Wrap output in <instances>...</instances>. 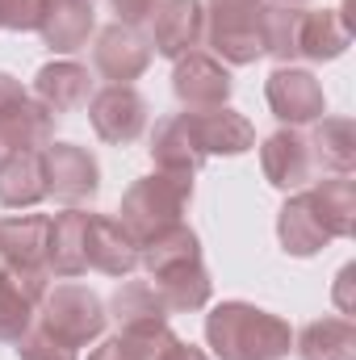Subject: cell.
Segmentation results:
<instances>
[{
    "instance_id": "cell-1",
    "label": "cell",
    "mask_w": 356,
    "mask_h": 360,
    "mask_svg": "<svg viewBox=\"0 0 356 360\" xmlns=\"http://www.w3.org/2000/svg\"><path fill=\"white\" fill-rule=\"evenodd\" d=\"M352 42L348 17L344 8H268L265 25V55L281 59V68L289 59H340Z\"/></svg>"
},
{
    "instance_id": "cell-2",
    "label": "cell",
    "mask_w": 356,
    "mask_h": 360,
    "mask_svg": "<svg viewBox=\"0 0 356 360\" xmlns=\"http://www.w3.org/2000/svg\"><path fill=\"white\" fill-rule=\"evenodd\" d=\"M205 340L218 360H285L293 331L252 302H222L205 314Z\"/></svg>"
},
{
    "instance_id": "cell-3",
    "label": "cell",
    "mask_w": 356,
    "mask_h": 360,
    "mask_svg": "<svg viewBox=\"0 0 356 360\" xmlns=\"http://www.w3.org/2000/svg\"><path fill=\"white\" fill-rule=\"evenodd\" d=\"M193 201V180L189 176H172V172H155V176L134 180L122 197V226L134 235V243H147L151 235L177 226L180 214Z\"/></svg>"
},
{
    "instance_id": "cell-4",
    "label": "cell",
    "mask_w": 356,
    "mask_h": 360,
    "mask_svg": "<svg viewBox=\"0 0 356 360\" xmlns=\"http://www.w3.org/2000/svg\"><path fill=\"white\" fill-rule=\"evenodd\" d=\"M205 42L214 55L227 63L243 68L265 55V25H268V4L265 0H205Z\"/></svg>"
},
{
    "instance_id": "cell-5",
    "label": "cell",
    "mask_w": 356,
    "mask_h": 360,
    "mask_svg": "<svg viewBox=\"0 0 356 360\" xmlns=\"http://www.w3.org/2000/svg\"><path fill=\"white\" fill-rule=\"evenodd\" d=\"M46 231L51 218L46 214H13L0 222V269L8 272L34 302H42V293L51 289V272H46Z\"/></svg>"
},
{
    "instance_id": "cell-6",
    "label": "cell",
    "mask_w": 356,
    "mask_h": 360,
    "mask_svg": "<svg viewBox=\"0 0 356 360\" xmlns=\"http://www.w3.org/2000/svg\"><path fill=\"white\" fill-rule=\"evenodd\" d=\"M34 319H38V327H42L46 335H55L59 344L84 348V344H92V340L105 331V319H109V314H105L101 297L92 293L89 285L68 281V285H55V289L42 293Z\"/></svg>"
},
{
    "instance_id": "cell-7",
    "label": "cell",
    "mask_w": 356,
    "mask_h": 360,
    "mask_svg": "<svg viewBox=\"0 0 356 360\" xmlns=\"http://www.w3.org/2000/svg\"><path fill=\"white\" fill-rule=\"evenodd\" d=\"M55 139V113H46L8 72H0V147L42 151Z\"/></svg>"
},
{
    "instance_id": "cell-8",
    "label": "cell",
    "mask_w": 356,
    "mask_h": 360,
    "mask_svg": "<svg viewBox=\"0 0 356 360\" xmlns=\"http://www.w3.org/2000/svg\"><path fill=\"white\" fill-rule=\"evenodd\" d=\"M42 180H46V197H55L68 210H80L101 188V168L89 155V147L46 143L42 147Z\"/></svg>"
},
{
    "instance_id": "cell-9",
    "label": "cell",
    "mask_w": 356,
    "mask_h": 360,
    "mask_svg": "<svg viewBox=\"0 0 356 360\" xmlns=\"http://www.w3.org/2000/svg\"><path fill=\"white\" fill-rule=\"evenodd\" d=\"M89 122L96 130V139L126 147L147 130V101L130 84H105L101 92L89 96Z\"/></svg>"
},
{
    "instance_id": "cell-10",
    "label": "cell",
    "mask_w": 356,
    "mask_h": 360,
    "mask_svg": "<svg viewBox=\"0 0 356 360\" xmlns=\"http://www.w3.org/2000/svg\"><path fill=\"white\" fill-rule=\"evenodd\" d=\"M147 46L164 59L189 55L205 34V4L201 0H160L147 17Z\"/></svg>"
},
{
    "instance_id": "cell-11",
    "label": "cell",
    "mask_w": 356,
    "mask_h": 360,
    "mask_svg": "<svg viewBox=\"0 0 356 360\" xmlns=\"http://www.w3.org/2000/svg\"><path fill=\"white\" fill-rule=\"evenodd\" d=\"M147 68H151V46H147V38H139V30L113 21V25H105V30L96 34V42H92V72H96L101 80H109V84H130V80H139Z\"/></svg>"
},
{
    "instance_id": "cell-12",
    "label": "cell",
    "mask_w": 356,
    "mask_h": 360,
    "mask_svg": "<svg viewBox=\"0 0 356 360\" xmlns=\"http://www.w3.org/2000/svg\"><path fill=\"white\" fill-rule=\"evenodd\" d=\"M265 96H268V109L285 126H306V122H319L327 113L323 84L302 68H276L265 84Z\"/></svg>"
},
{
    "instance_id": "cell-13",
    "label": "cell",
    "mask_w": 356,
    "mask_h": 360,
    "mask_svg": "<svg viewBox=\"0 0 356 360\" xmlns=\"http://www.w3.org/2000/svg\"><path fill=\"white\" fill-rule=\"evenodd\" d=\"M235 89L231 72L214 59V55H201V51H189L177 59V72H172V92L184 109H218L227 105V96Z\"/></svg>"
},
{
    "instance_id": "cell-14",
    "label": "cell",
    "mask_w": 356,
    "mask_h": 360,
    "mask_svg": "<svg viewBox=\"0 0 356 360\" xmlns=\"http://www.w3.org/2000/svg\"><path fill=\"white\" fill-rule=\"evenodd\" d=\"M84 260L92 272H105V276H130L139 269V243L134 235L109 218V214H89V226H84Z\"/></svg>"
},
{
    "instance_id": "cell-15",
    "label": "cell",
    "mask_w": 356,
    "mask_h": 360,
    "mask_svg": "<svg viewBox=\"0 0 356 360\" xmlns=\"http://www.w3.org/2000/svg\"><path fill=\"white\" fill-rule=\"evenodd\" d=\"M260 168H265V180L272 184V188H281V193L306 188L310 176H314V160H310L306 134H298L293 126L268 134L265 147H260Z\"/></svg>"
},
{
    "instance_id": "cell-16",
    "label": "cell",
    "mask_w": 356,
    "mask_h": 360,
    "mask_svg": "<svg viewBox=\"0 0 356 360\" xmlns=\"http://www.w3.org/2000/svg\"><path fill=\"white\" fill-rule=\"evenodd\" d=\"M189 130L201 147V155H243L248 147H256V130L243 113L218 105V109H189Z\"/></svg>"
},
{
    "instance_id": "cell-17",
    "label": "cell",
    "mask_w": 356,
    "mask_h": 360,
    "mask_svg": "<svg viewBox=\"0 0 356 360\" xmlns=\"http://www.w3.org/2000/svg\"><path fill=\"white\" fill-rule=\"evenodd\" d=\"M30 96H34L46 113L59 117V113H72V109H84V105H89L92 76H89V68H80V63H72V59H55V63L38 68Z\"/></svg>"
},
{
    "instance_id": "cell-18",
    "label": "cell",
    "mask_w": 356,
    "mask_h": 360,
    "mask_svg": "<svg viewBox=\"0 0 356 360\" xmlns=\"http://www.w3.org/2000/svg\"><path fill=\"white\" fill-rule=\"evenodd\" d=\"M276 235H281V248H285L289 256H314V252H323V248L331 243V235H327V226H323V218H319V205H314L310 188H298V193L281 205V214H276Z\"/></svg>"
},
{
    "instance_id": "cell-19",
    "label": "cell",
    "mask_w": 356,
    "mask_h": 360,
    "mask_svg": "<svg viewBox=\"0 0 356 360\" xmlns=\"http://www.w3.org/2000/svg\"><path fill=\"white\" fill-rule=\"evenodd\" d=\"M151 160H155L160 172L189 176V180L197 176V168L205 164V155H201V147H197L184 113H172V117L155 122V130H151Z\"/></svg>"
},
{
    "instance_id": "cell-20",
    "label": "cell",
    "mask_w": 356,
    "mask_h": 360,
    "mask_svg": "<svg viewBox=\"0 0 356 360\" xmlns=\"http://www.w3.org/2000/svg\"><path fill=\"white\" fill-rule=\"evenodd\" d=\"M84 226H89L84 210H68V214L51 218V231H46V272L51 276L72 281V276L89 272V260H84Z\"/></svg>"
},
{
    "instance_id": "cell-21",
    "label": "cell",
    "mask_w": 356,
    "mask_h": 360,
    "mask_svg": "<svg viewBox=\"0 0 356 360\" xmlns=\"http://www.w3.org/2000/svg\"><path fill=\"white\" fill-rule=\"evenodd\" d=\"M306 143H310L314 172L348 176L356 168V126H352V117H327V113H323Z\"/></svg>"
},
{
    "instance_id": "cell-22",
    "label": "cell",
    "mask_w": 356,
    "mask_h": 360,
    "mask_svg": "<svg viewBox=\"0 0 356 360\" xmlns=\"http://www.w3.org/2000/svg\"><path fill=\"white\" fill-rule=\"evenodd\" d=\"M46 197L42 151H0V205L34 210Z\"/></svg>"
},
{
    "instance_id": "cell-23",
    "label": "cell",
    "mask_w": 356,
    "mask_h": 360,
    "mask_svg": "<svg viewBox=\"0 0 356 360\" xmlns=\"http://www.w3.org/2000/svg\"><path fill=\"white\" fill-rule=\"evenodd\" d=\"M92 25H96L92 0H51L46 13H42L38 34H42V42H46L51 51L72 55V51H80V46L89 42Z\"/></svg>"
},
{
    "instance_id": "cell-24",
    "label": "cell",
    "mask_w": 356,
    "mask_h": 360,
    "mask_svg": "<svg viewBox=\"0 0 356 360\" xmlns=\"http://www.w3.org/2000/svg\"><path fill=\"white\" fill-rule=\"evenodd\" d=\"M109 314L117 319L122 331H160L168 327V306L160 302L151 281H126L109 297Z\"/></svg>"
},
{
    "instance_id": "cell-25",
    "label": "cell",
    "mask_w": 356,
    "mask_h": 360,
    "mask_svg": "<svg viewBox=\"0 0 356 360\" xmlns=\"http://www.w3.org/2000/svg\"><path fill=\"white\" fill-rule=\"evenodd\" d=\"M298 356L302 360H356V327L352 319H314L298 335Z\"/></svg>"
},
{
    "instance_id": "cell-26",
    "label": "cell",
    "mask_w": 356,
    "mask_h": 360,
    "mask_svg": "<svg viewBox=\"0 0 356 360\" xmlns=\"http://www.w3.org/2000/svg\"><path fill=\"white\" fill-rule=\"evenodd\" d=\"M197 260H201V248H197V235L184 222L151 235L147 243H139V264L151 276H160V272H168V269H180V264H197Z\"/></svg>"
},
{
    "instance_id": "cell-27",
    "label": "cell",
    "mask_w": 356,
    "mask_h": 360,
    "mask_svg": "<svg viewBox=\"0 0 356 360\" xmlns=\"http://www.w3.org/2000/svg\"><path fill=\"white\" fill-rule=\"evenodd\" d=\"M160 302L168 306V314H184V310H201L210 302V272L197 264H180V269H168L160 276H151Z\"/></svg>"
},
{
    "instance_id": "cell-28",
    "label": "cell",
    "mask_w": 356,
    "mask_h": 360,
    "mask_svg": "<svg viewBox=\"0 0 356 360\" xmlns=\"http://www.w3.org/2000/svg\"><path fill=\"white\" fill-rule=\"evenodd\" d=\"M310 197L319 205V218L331 239H348L356 231V184L348 176H331L310 184Z\"/></svg>"
},
{
    "instance_id": "cell-29",
    "label": "cell",
    "mask_w": 356,
    "mask_h": 360,
    "mask_svg": "<svg viewBox=\"0 0 356 360\" xmlns=\"http://www.w3.org/2000/svg\"><path fill=\"white\" fill-rule=\"evenodd\" d=\"M34 314H38V302L0 269V340L4 344H17L34 327Z\"/></svg>"
},
{
    "instance_id": "cell-30",
    "label": "cell",
    "mask_w": 356,
    "mask_h": 360,
    "mask_svg": "<svg viewBox=\"0 0 356 360\" xmlns=\"http://www.w3.org/2000/svg\"><path fill=\"white\" fill-rule=\"evenodd\" d=\"M168 340H172L168 327H160V331H117L89 360H160Z\"/></svg>"
},
{
    "instance_id": "cell-31",
    "label": "cell",
    "mask_w": 356,
    "mask_h": 360,
    "mask_svg": "<svg viewBox=\"0 0 356 360\" xmlns=\"http://www.w3.org/2000/svg\"><path fill=\"white\" fill-rule=\"evenodd\" d=\"M17 356L21 360H76V348H68V344H59L55 335H46L42 327L34 331H25L21 340H17Z\"/></svg>"
},
{
    "instance_id": "cell-32",
    "label": "cell",
    "mask_w": 356,
    "mask_h": 360,
    "mask_svg": "<svg viewBox=\"0 0 356 360\" xmlns=\"http://www.w3.org/2000/svg\"><path fill=\"white\" fill-rule=\"evenodd\" d=\"M51 0H0V25L4 30H38Z\"/></svg>"
},
{
    "instance_id": "cell-33",
    "label": "cell",
    "mask_w": 356,
    "mask_h": 360,
    "mask_svg": "<svg viewBox=\"0 0 356 360\" xmlns=\"http://www.w3.org/2000/svg\"><path fill=\"white\" fill-rule=\"evenodd\" d=\"M160 0H109V8L117 13V21L122 25H147V17H151V8H155Z\"/></svg>"
},
{
    "instance_id": "cell-34",
    "label": "cell",
    "mask_w": 356,
    "mask_h": 360,
    "mask_svg": "<svg viewBox=\"0 0 356 360\" xmlns=\"http://www.w3.org/2000/svg\"><path fill=\"white\" fill-rule=\"evenodd\" d=\"M352 281H356V269L348 264V269L340 272V285H336V306H340V319H348V314H356V302H352Z\"/></svg>"
},
{
    "instance_id": "cell-35",
    "label": "cell",
    "mask_w": 356,
    "mask_h": 360,
    "mask_svg": "<svg viewBox=\"0 0 356 360\" xmlns=\"http://www.w3.org/2000/svg\"><path fill=\"white\" fill-rule=\"evenodd\" d=\"M160 360H210L201 348H193V344H180L177 335L164 344V352H160Z\"/></svg>"
},
{
    "instance_id": "cell-36",
    "label": "cell",
    "mask_w": 356,
    "mask_h": 360,
    "mask_svg": "<svg viewBox=\"0 0 356 360\" xmlns=\"http://www.w3.org/2000/svg\"><path fill=\"white\" fill-rule=\"evenodd\" d=\"M276 4H285V8H306V0H276Z\"/></svg>"
}]
</instances>
